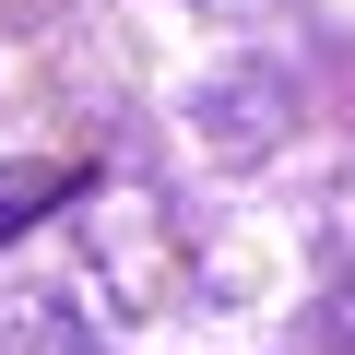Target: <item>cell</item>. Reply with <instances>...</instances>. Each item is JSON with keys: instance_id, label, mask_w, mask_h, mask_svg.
Returning a JSON list of instances; mask_svg holds the SVG:
<instances>
[{"instance_id": "6da1fadb", "label": "cell", "mask_w": 355, "mask_h": 355, "mask_svg": "<svg viewBox=\"0 0 355 355\" xmlns=\"http://www.w3.org/2000/svg\"><path fill=\"white\" fill-rule=\"evenodd\" d=\"M71 190H83V166H0V237L36 225V214H60Z\"/></svg>"}]
</instances>
